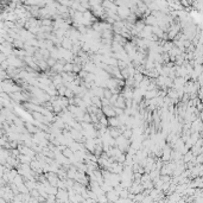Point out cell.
Masks as SVG:
<instances>
[{
  "instance_id": "obj_2",
  "label": "cell",
  "mask_w": 203,
  "mask_h": 203,
  "mask_svg": "<svg viewBox=\"0 0 203 203\" xmlns=\"http://www.w3.org/2000/svg\"><path fill=\"white\" fill-rule=\"evenodd\" d=\"M62 45H63L64 49L70 50V49H71V46H73V43H71V41H70V39H64V41H63V43H62Z\"/></svg>"
},
{
  "instance_id": "obj_1",
  "label": "cell",
  "mask_w": 203,
  "mask_h": 203,
  "mask_svg": "<svg viewBox=\"0 0 203 203\" xmlns=\"http://www.w3.org/2000/svg\"><path fill=\"white\" fill-rule=\"evenodd\" d=\"M25 127H26V130H27L29 133H33V134L38 133V132H39V130H41V128L33 126V125H31V124H25Z\"/></svg>"
}]
</instances>
